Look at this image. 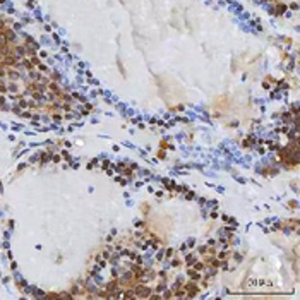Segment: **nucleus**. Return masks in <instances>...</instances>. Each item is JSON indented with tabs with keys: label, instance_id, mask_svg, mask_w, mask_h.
I'll return each instance as SVG.
<instances>
[{
	"label": "nucleus",
	"instance_id": "nucleus-1",
	"mask_svg": "<svg viewBox=\"0 0 300 300\" xmlns=\"http://www.w3.org/2000/svg\"><path fill=\"white\" fill-rule=\"evenodd\" d=\"M189 274H190V278H194V280H197V278H199V274H197L196 271H192V269L189 271Z\"/></svg>",
	"mask_w": 300,
	"mask_h": 300
},
{
	"label": "nucleus",
	"instance_id": "nucleus-2",
	"mask_svg": "<svg viewBox=\"0 0 300 300\" xmlns=\"http://www.w3.org/2000/svg\"><path fill=\"white\" fill-rule=\"evenodd\" d=\"M187 263H189V264H192V263H196V259H194L192 256H189V257H187Z\"/></svg>",
	"mask_w": 300,
	"mask_h": 300
}]
</instances>
